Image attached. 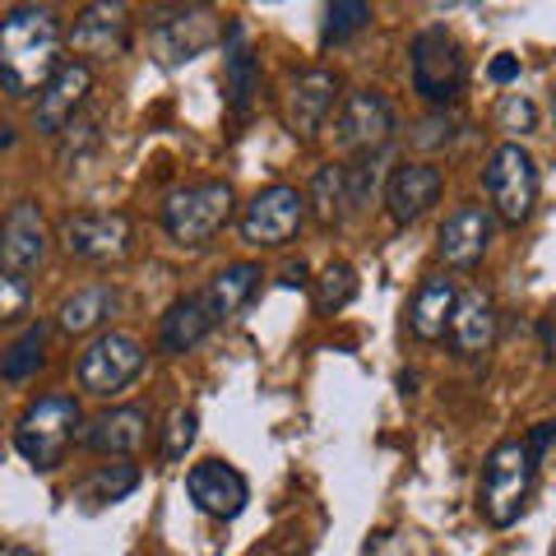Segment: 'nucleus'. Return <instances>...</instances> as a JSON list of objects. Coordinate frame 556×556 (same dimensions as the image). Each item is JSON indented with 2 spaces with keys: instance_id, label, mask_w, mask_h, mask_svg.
Segmentation results:
<instances>
[{
  "instance_id": "obj_40",
  "label": "nucleus",
  "mask_w": 556,
  "mask_h": 556,
  "mask_svg": "<svg viewBox=\"0 0 556 556\" xmlns=\"http://www.w3.org/2000/svg\"><path fill=\"white\" fill-rule=\"evenodd\" d=\"M255 556H260V552H255Z\"/></svg>"
},
{
  "instance_id": "obj_17",
  "label": "nucleus",
  "mask_w": 556,
  "mask_h": 556,
  "mask_svg": "<svg viewBox=\"0 0 556 556\" xmlns=\"http://www.w3.org/2000/svg\"><path fill=\"white\" fill-rule=\"evenodd\" d=\"M492 232H496V218L486 204H459L450 208V218L441 223L437 232V251L450 269H473L478 260L486 255V247H492Z\"/></svg>"
},
{
  "instance_id": "obj_28",
  "label": "nucleus",
  "mask_w": 556,
  "mask_h": 556,
  "mask_svg": "<svg viewBox=\"0 0 556 556\" xmlns=\"http://www.w3.org/2000/svg\"><path fill=\"white\" fill-rule=\"evenodd\" d=\"M47 339H51V325L33 320L24 334L5 348V357H0V376H5L10 386H24V380H33L47 367Z\"/></svg>"
},
{
  "instance_id": "obj_6",
  "label": "nucleus",
  "mask_w": 556,
  "mask_h": 556,
  "mask_svg": "<svg viewBox=\"0 0 556 556\" xmlns=\"http://www.w3.org/2000/svg\"><path fill=\"white\" fill-rule=\"evenodd\" d=\"M408 75H413V93L422 102H437V108H445V102H455L464 93V79H468V56L459 38L441 24L422 28L408 47Z\"/></svg>"
},
{
  "instance_id": "obj_27",
  "label": "nucleus",
  "mask_w": 556,
  "mask_h": 556,
  "mask_svg": "<svg viewBox=\"0 0 556 556\" xmlns=\"http://www.w3.org/2000/svg\"><path fill=\"white\" fill-rule=\"evenodd\" d=\"M116 292L108 283H93V288H79L75 298H65L61 311H56V325L65 329V334H89V329H98L102 320L116 311Z\"/></svg>"
},
{
  "instance_id": "obj_2",
  "label": "nucleus",
  "mask_w": 556,
  "mask_h": 556,
  "mask_svg": "<svg viewBox=\"0 0 556 556\" xmlns=\"http://www.w3.org/2000/svg\"><path fill=\"white\" fill-rule=\"evenodd\" d=\"M533 478H538L533 450L525 441H496L492 455L482 464V482H478V510H482L486 525L510 529L529 506Z\"/></svg>"
},
{
  "instance_id": "obj_20",
  "label": "nucleus",
  "mask_w": 556,
  "mask_h": 556,
  "mask_svg": "<svg viewBox=\"0 0 556 556\" xmlns=\"http://www.w3.org/2000/svg\"><path fill=\"white\" fill-rule=\"evenodd\" d=\"M459 283L455 278H445V274H431L417 283L413 292V302H408V329L422 343H437L450 334V320H455V306H459Z\"/></svg>"
},
{
  "instance_id": "obj_11",
  "label": "nucleus",
  "mask_w": 556,
  "mask_h": 556,
  "mask_svg": "<svg viewBox=\"0 0 556 556\" xmlns=\"http://www.w3.org/2000/svg\"><path fill=\"white\" fill-rule=\"evenodd\" d=\"M61 241L75 260H89V265H108V260H126L135 228L126 214H70L61 223Z\"/></svg>"
},
{
  "instance_id": "obj_3",
  "label": "nucleus",
  "mask_w": 556,
  "mask_h": 556,
  "mask_svg": "<svg viewBox=\"0 0 556 556\" xmlns=\"http://www.w3.org/2000/svg\"><path fill=\"white\" fill-rule=\"evenodd\" d=\"M84 413H79V399L75 394H42L20 413L14 422V450L33 464V468H61L70 441H79V427Z\"/></svg>"
},
{
  "instance_id": "obj_7",
  "label": "nucleus",
  "mask_w": 556,
  "mask_h": 556,
  "mask_svg": "<svg viewBox=\"0 0 556 556\" xmlns=\"http://www.w3.org/2000/svg\"><path fill=\"white\" fill-rule=\"evenodd\" d=\"M228 33L218 28V14L208 5H153L149 10V47L163 65L195 61Z\"/></svg>"
},
{
  "instance_id": "obj_38",
  "label": "nucleus",
  "mask_w": 556,
  "mask_h": 556,
  "mask_svg": "<svg viewBox=\"0 0 556 556\" xmlns=\"http://www.w3.org/2000/svg\"><path fill=\"white\" fill-rule=\"evenodd\" d=\"M306 274H311V269H306L302 260H298V265H288V269H283V278H278V283H283V288H306V283H311Z\"/></svg>"
},
{
  "instance_id": "obj_21",
  "label": "nucleus",
  "mask_w": 556,
  "mask_h": 556,
  "mask_svg": "<svg viewBox=\"0 0 556 556\" xmlns=\"http://www.w3.org/2000/svg\"><path fill=\"white\" fill-rule=\"evenodd\" d=\"M496 302L486 298L482 288H464L459 292V306H455V320H450V348L455 357H482L492 353L496 343Z\"/></svg>"
},
{
  "instance_id": "obj_29",
  "label": "nucleus",
  "mask_w": 556,
  "mask_h": 556,
  "mask_svg": "<svg viewBox=\"0 0 556 556\" xmlns=\"http://www.w3.org/2000/svg\"><path fill=\"white\" fill-rule=\"evenodd\" d=\"M357 298V269L334 260V265H325L320 278H316V311L320 316H339V311Z\"/></svg>"
},
{
  "instance_id": "obj_37",
  "label": "nucleus",
  "mask_w": 556,
  "mask_h": 556,
  "mask_svg": "<svg viewBox=\"0 0 556 556\" xmlns=\"http://www.w3.org/2000/svg\"><path fill=\"white\" fill-rule=\"evenodd\" d=\"M486 79L492 84H515L519 79V56H496L492 65H486Z\"/></svg>"
},
{
  "instance_id": "obj_30",
  "label": "nucleus",
  "mask_w": 556,
  "mask_h": 556,
  "mask_svg": "<svg viewBox=\"0 0 556 556\" xmlns=\"http://www.w3.org/2000/svg\"><path fill=\"white\" fill-rule=\"evenodd\" d=\"M362 28H371V5H367V0H334V5H325L320 42L325 47H339L348 38H357Z\"/></svg>"
},
{
  "instance_id": "obj_24",
  "label": "nucleus",
  "mask_w": 556,
  "mask_h": 556,
  "mask_svg": "<svg viewBox=\"0 0 556 556\" xmlns=\"http://www.w3.org/2000/svg\"><path fill=\"white\" fill-rule=\"evenodd\" d=\"M255 288H260V265H251V260H237V265H223L214 278H208V288L200 292V298L208 306V316H214V325H223V320H232L237 311L255 298Z\"/></svg>"
},
{
  "instance_id": "obj_36",
  "label": "nucleus",
  "mask_w": 556,
  "mask_h": 556,
  "mask_svg": "<svg viewBox=\"0 0 556 556\" xmlns=\"http://www.w3.org/2000/svg\"><path fill=\"white\" fill-rule=\"evenodd\" d=\"M525 445L533 450V459H543L547 450L556 445V422H538V427L529 431V437H525Z\"/></svg>"
},
{
  "instance_id": "obj_31",
  "label": "nucleus",
  "mask_w": 556,
  "mask_h": 556,
  "mask_svg": "<svg viewBox=\"0 0 556 556\" xmlns=\"http://www.w3.org/2000/svg\"><path fill=\"white\" fill-rule=\"evenodd\" d=\"M98 144H102V116H79V121H70V130L56 139V159H61V167H75L89 159Z\"/></svg>"
},
{
  "instance_id": "obj_4",
  "label": "nucleus",
  "mask_w": 556,
  "mask_h": 556,
  "mask_svg": "<svg viewBox=\"0 0 556 556\" xmlns=\"http://www.w3.org/2000/svg\"><path fill=\"white\" fill-rule=\"evenodd\" d=\"M232 186L228 181H195L186 190H172L163 200L159 218L163 232L186 251H204L223 228L232 223Z\"/></svg>"
},
{
  "instance_id": "obj_15",
  "label": "nucleus",
  "mask_w": 556,
  "mask_h": 556,
  "mask_svg": "<svg viewBox=\"0 0 556 556\" xmlns=\"http://www.w3.org/2000/svg\"><path fill=\"white\" fill-rule=\"evenodd\" d=\"M130 47V10L126 5H108V0H98V5H84L75 14V28H70V51L89 61H112L121 51Z\"/></svg>"
},
{
  "instance_id": "obj_5",
  "label": "nucleus",
  "mask_w": 556,
  "mask_h": 556,
  "mask_svg": "<svg viewBox=\"0 0 556 556\" xmlns=\"http://www.w3.org/2000/svg\"><path fill=\"white\" fill-rule=\"evenodd\" d=\"M482 186H486V200H492L496 218L510 223V228H525L538 208V163L533 153L519 144V139H506L486 153V167H482Z\"/></svg>"
},
{
  "instance_id": "obj_10",
  "label": "nucleus",
  "mask_w": 556,
  "mask_h": 556,
  "mask_svg": "<svg viewBox=\"0 0 556 556\" xmlns=\"http://www.w3.org/2000/svg\"><path fill=\"white\" fill-rule=\"evenodd\" d=\"M399 130V116H394V102L376 89H357L343 98L339 121H334V139L343 153H380L394 139Z\"/></svg>"
},
{
  "instance_id": "obj_25",
  "label": "nucleus",
  "mask_w": 556,
  "mask_h": 556,
  "mask_svg": "<svg viewBox=\"0 0 556 556\" xmlns=\"http://www.w3.org/2000/svg\"><path fill=\"white\" fill-rule=\"evenodd\" d=\"M311 214H316L325 228H334L348 214H357V195H353V177H348V163H325L311 177Z\"/></svg>"
},
{
  "instance_id": "obj_8",
  "label": "nucleus",
  "mask_w": 556,
  "mask_h": 556,
  "mask_svg": "<svg viewBox=\"0 0 556 556\" xmlns=\"http://www.w3.org/2000/svg\"><path fill=\"white\" fill-rule=\"evenodd\" d=\"M302 223H306V195L288 181H274L265 190H255L251 204L241 208L237 232L255 251H278L302 232Z\"/></svg>"
},
{
  "instance_id": "obj_33",
  "label": "nucleus",
  "mask_w": 556,
  "mask_h": 556,
  "mask_svg": "<svg viewBox=\"0 0 556 556\" xmlns=\"http://www.w3.org/2000/svg\"><path fill=\"white\" fill-rule=\"evenodd\" d=\"M496 126L510 130V135H529L538 126V108L525 98V93H506L496 102Z\"/></svg>"
},
{
  "instance_id": "obj_14",
  "label": "nucleus",
  "mask_w": 556,
  "mask_h": 556,
  "mask_svg": "<svg viewBox=\"0 0 556 556\" xmlns=\"http://www.w3.org/2000/svg\"><path fill=\"white\" fill-rule=\"evenodd\" d=\"M47 260V223L42 208L33 200H14L5 214V228H0V269L14 278L38 274Z\"/></svg>"
},
{
  "instance_id": "obj_35",
  "label": "nucleus",
  "mask_w": 556,
  "mask_h": 556,
  "mask_svg": "<svg viewBox=\"0 0 556 556\" xmlns=\"http://www.w3.org/2000/svg\"><path fill=\"white\" fill-rule=\"evenodd\" d=\"M33 298V283L28 278H14V274H0V320H20L28 311Z\"/></svg>"
},
{
  "instance_id": "obj_34",
  "label": "nucleus",
  "mask_w": 556,
  "mask_h": 556,
  "mask_svg": "<svg viewBox=\"0 0 556 556\" xmlns=\"http://www.w3.org/2000/svg\"><path fill=\"white\" fill-rule=\"evenodd\" d=\"M455 135H459L455 121H450L445 112H437V116L417 121V130L408 139H413V149H445V144H455Z\"/></svg>"
},
{
  "instance_id": "obj_32",
  "label": "nucleus",
  "mask_w": 556,
  "mask_h": 556,
  "mask_svg": "<svg viewBox=\"0 0 556 556\" xmlns=\"http://www.w3.org/2000/svg\"><path fill=\"white\" fill-rule=\"evenodd\" d=\"M195 437H200V413L195 408H177L167 417V427H163V459L167 464L186 459V450L195 445Z\"/></svg>"
},
{
  "instance_id": "obj_19",
  "label": "nucleus",
  "mask_w": 556,
  "mask_h": 556,
  "mask_svg": "<svg viewBox=\"0 0 556 556\" xmlns=\"http://www.w3.org/2000/svg\"><path fill=\"white\" fill-rule=\"evenodd\" d=\"M144 437H149V413L139 404H126V408H108V413L89 417L84 431H79V445L93 450V455L126 459V455H135V450L144 445Z\"/></svg>"
},
{
  "instance_id": "obj_39",
  "label": "nucleus",
  "mask_w": 556,
  "mask_h": 556,
  "mask_svg": "<svg viewBox=\"0 0 556 556\" xmlns=\"http://www.w3.org/2000/svg\"><path fill=\"white\" fill-rule=\"evenodd\" d=\"M10 556H38V552H33V547H14Z\"/></svg>"
},
{
  "instance_id": "obj_9",
  "label": "nucleus",
  "mask_w": 556,
  "mask_h": 556,
  "mask_svg": "<svg viewBox=\"0 0 556 556\" xmlns=\"http://www.w3.org/2000/svg\"><path fill=\"white\" fill-rule=\"evenodd\" d=\"M144 343H139L135 334H126V329H102V334L79 353V386L98 394V399H112L121 394L126 386H135L139 371H144Z\"/></svg>"
},
{
  "instance_id": "obj_26",
  "label": "nucleus",
  "mask_w": 556,
  "mask_h": 556,
  "mask_svg": "<svg viewBox=\"0 0 556 556\" xmlns=\"http://www.w3.org/2000/svg\"><path fill=\"white\" fill-rule=\"evenodd\" d=\"M135 486H139V464L116 459V464L93 468V473L79 482V492H75V496H79V506H84V510H102V506H116V501H126Z\"/></svg>"
},
{
  "instance_id": "obj_16",
  "label": "nucleus",
  "mask_w": 556,
  "mask_h": 556,
  "mask_svg": "<svg viewBox=\"0 0 556 556\" xmlns=\"http://www.w3.org/2000/svg\"><path fill=\"white\" fill-rule=\"evenodd\" d=\"M93 93V65L84 61H65L56 70V79L47 84V89L38 93V108H33V126H38L42 135L61 139L70 130V121H79V108L84 98Z\"/></svg>"
},
{
  "instance_id": "obj_22",
  "label": "nucleus",
  "mask_w": 556,
  "mask_h": 556,
  "mask_svg": "<svg viewBox=\"0 0 556 556\" xmlns=\"http://www.w3.org/2000/svg\"><path fill=\"white\" fill-rule=\"evenodd\" d=\"M247 38V28L241 24H228V51H223V102H228V112L241 121L251 116L255 108V93H260V65H255V51L241 42Z\"/></svg>"
},
{
  "instance_id": "obj_18",
  "label": "nucleus",
  "mask_w": 556,
  "mask_h": 556,
  "mask_svg": "<svg viewBox=\"0 0 556 556\" xmlns=\"http://www.w3.org/2000/svg\"><path fill=\"white\" fill-rule=\"evenodd\" d=\"M441 190H445L441 167L404 163V167H394L390 181H386V208H390V218L399 223V228H413V223L441 200Z\"/></svg>"
},
{
  "instance_id": "obj_12",
  "label": "nucleus",
  "mask_w": 556,
  "mask_h": 556,
  "mask_svg": "<svg viewBox=\"0 0 556 556\" xmlns=\"http://www.w3.org/2000/svg\"><path fill=\"white\" fill-rule=\"evenodd\" d=\"M186 492H190V501H195V510L208 515V519H237L241 510L251 506V482L228 459L190 464Z\"/></svg>"
},
{
  "instance_id": "obj_23",
  "label": "nucleus",
  "mask_w": 556,
  "mask_h": 556,
  "mask_svg": "<svg viewBox=\"0 0 556 556\" xmlns=\"http://www.w3.org/2000/svg\"><path fill=\"white\" fill-rule=\"evenodd\" d=\"M208 329H214V316H208V306H204V298L200 292H190V298H181V302H172L167 311H163V320H159V348L167 357H181V353H190Z\"/></svg>"
},
{
  "instance_id": "obj_1",
  "label": "nucleus",
  "mask_w": 556,
  "mask_h": 556,
  "mask_svg": "<svg viewBox=\"0 0 556 556\" xmlns=\"http://www.w3.org/2000/svg\"><path fill=\"white\" fill-rule=\"evenodd\" d=\"M61 65V24L51 5H14L0 20V84L10 98L42 93Z\"/></svg>"
},
{
  "instance_id": "obj_13",
  "label": "nucleus",
  "mask_w": 556,
  "mask_h": 556,
  "mask_svg": "<svg viewBox=\"0 0 556 556\" xmlns=\"http://www.w3.org/2000/svg\"><path fill=\"white\" fill-rule=\"evenodd\" d=\"M339 102V75L325 65H311V70H298L288 84V102H283V116H288V130L298 139H316L320 126L329 121Z\"/></svg>"
}]
</instances>
